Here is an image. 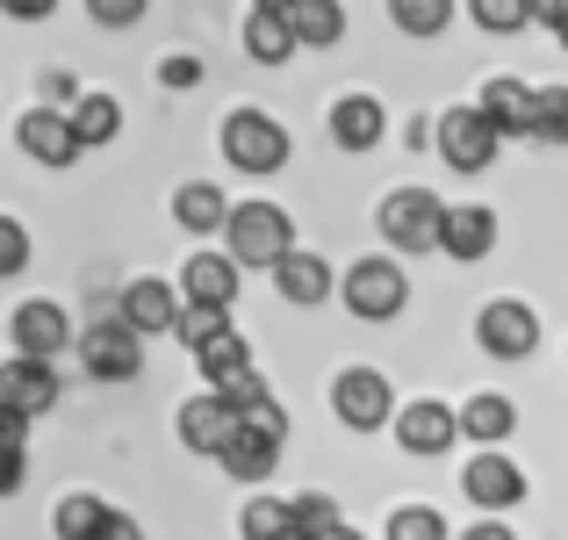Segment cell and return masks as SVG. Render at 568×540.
Here are the masks:
<instances>
[{"label": "cell", "instance_id": "obj_8", "mask_svg": "<svg viewBox=\"0 0 568 540\" xmlns=\"http://www.w3.org/2000/svg\"><path fill=\"white\" fill-rule=\"evenodd\" d=\"M475 339H483V353H497V360H526L540 347V318H532L518 296H497V303H483V318H475Z\"/></svg>", "mask_w": 568, "mask_h": 540}, {"label": "cell", "instance_id": "obj_1", "mask_svg": "<svg viewBox=\"0 0 568 540\" xmlns=\"http://www.w3.org/2000/svg\"><path fill=\"white\" fill-rule=\"evenodd\" d=\"M223 238H231L237 267H281L295 252V217L274 209V202H237L231 223H223Z\"/></svg>", "mask_w": 568, "mask_h": 540}, {"label": "cell", "instance_id": "obj_34", "mask_svg": "<svg viewBox=\"0 0 568 540\" xmlns=\"http://www.w3.org/2000/svg\"><path fill=\"white\" fill-rule=\"evenodd\" d=\"M468 14H475V29H489V37H511V29L532 22L526 0H468Z\"/></svg>", "mask_w": 568, "mask_h": 540}, {"label": "cell", "instance_id": "obj_27", "mask_svg": "<svg viewBox=\"0 0 568 540\" xmlns=\"http://www.w3.org/2000/svg\"><path fill=\"white\" fill-rule=\"evenodd\" d=\"M101 527H109V504H101L94 490H72V498H58V512H51V533H58V540H94Z\"/></svg>", "mask_w": 568, "mask_h": 540}, {"label": "cell", "instance_id": "obj_43", "mask_svg": "<svg viewBox=\"0 0 568 540\" xmlns=\"http://www.w3.org/2000/svg\"><path fill=\"white\" fill-rule=\"evenodd\" d=\"M94 540H144V527H138V519H123V512H109V527H101Z\"/></svg>", "mask_w": 568, "mask_h": 540}, {"label": "cell", "instance_id": "obj_22", "mask_svg": "<svg viewBox=\"0 0 568 540\" xmlns=\"http://www.w3.org/2000/svg\"><path fill=\"white\" fill-rule=\"evenodd\" d=\"M223 469L237 476V483H266V476H274V461H281V447L266 440V432H252V426H237L231 440H223Z\"/></svg>", "mask_w": 568, "mask_h": 540}, {"label": "cell", "instance_id": "obj_30", "mask_svg": "<svg viewBox=\"0 0 568 540\" xmlns=\"http://www.w3.org/2000/svg\"><path fill=\"white\" fill-rule=\"evenodd\" d=\"M388 22H396L403 37H439V29L454 22V0H388Z\"/></svg>", "mask_w": 568, "mask_h": 540}, {"label": "cell", "instance_id": "obj_41", "mask_svg": "<svg viewBox=\"0 0 568 540\" xmlns=\"http://www.w3.org/2000/svg\"><path fill=\"white\" fill-rule=\"evenodd\" d=\"M526 14H532V22H547L555 37L568 29V0H526Z\"/></svg>", "mask_w": 568, "mask_h": 540}, {"label": "cell", "instance_id": "obj_48", "mask_svg": "<svg viewBox=\"0 0 568 540\" xmlns=\"http://www.w3.org/2000/svg\"><path fill=\"white\" fill-rule=\"evenodd\" d=\"M288 540H303V533H288Z\"/></svg>", "mask_w": 568, "mask_h": 540}, {"label": "cell", "instance_id": "obj_31", "mask_svg": "<svg viewBox=\"0 0 568 540\" xmlns=\"http://www.w3.org/2000/svg\"><path fill=\"white\" fill-rule=\"evenodd\" d=\"M532 138L568 144V87H532Z\"/></svg>", "mask_w": 568, "mask_h": 540}, {"label": "cell", "instance_id": "obj_26", "mask_svg": "<svg viewBox=\"0 0 568 540\" xmlns=\"http://www.w3.org/2000/svg\"><path fill=\"white\" fill-rule=\"evenodd\" d=\"M65 123H72V138H80V152H87V144H109L115 130H123V109H115L109 94H80L65 109Z\"/></svg>", "mask_w": 568, "mask_h": 540}, {"label": "cell", "instance_id": "obj_47", "mask_svg": "<svg viewBox=\"0 0 568 540\" xmlns=\"http://www.w3.org/2000/svg\"><path fill=\"white\" fill-rule=\"evenodd\" d=\"M561 51H568V29H561Z\"/></svg>", "mask_w": 568, "mask_h": 540}, {"label": "cell", "instance_id": "obj_32", "mask_svg": "<svg viewBox=\"0 0 568 540\" xmlns=\"http://www.w3.org/2000/svg\"><path fill=\"white\" fill-rule=\"evenodd\" d=\"M231 332V310H202V303H181V324H173V339H181L187 353H202L209 339Z\"/></svg>", "mask_w": 568, "mask_h": 540}, {"label": "cell", "instance_id": "obj_35", "mask_svg": "<svg viewBox=\"0 0 568 540\" xmlns=\"http://www.w3.org/2000/svg\"><path fill=\"white\" fill-rule=\"evenodd\" d=\"M288 504H295V533H303V540H317V533L338 527V504L324 498V490H310V498H288Z\"/></svg>", "mask_w": 568, "mask_h": 540}, {"label": "cell", "instance_id": "obj_29", "mask_svg": "<svg viewBox=\"0 0 568 540\" xmlns=\"http://www.w3.org/2000/svg\"><path fill=\"white\" fill-rule=\"evenodd\" d=\"M237 533L245 540H288L295 533V504L288 498H252L245 512H237Z\"/></svg>", "mask_w": 568, "mask_h": 540}, {"label": "cell", "instance_id": "obj_45", "mask_svg": "<svg viewBox=\"0 0 568 540\" xmlns=\"http://www.w3.org/2000/svg\"><path fill=\"white\" fill-rule=\"evenodd\" d=\"M317 540H367V533H361V527H346V519H338V527H332V533H317Z\"/></svg>", "mask_w": 568, "mask_h": 540}, {"label": "cell", "instance_id": "obj_20", "mask_svg": "<svg viewBox=\"0 0 568 540\" xmlns=\"http://www.w3.org/2000/svg\"><path fill=\"white\" fill-rule=\"evenodd\" d=\"M454 418H460V432H468L475 447H504V440L518 432V403H511V397H497V389H483V397H468V403H460Z\"/></svg>", "mask_w": 568, "mask_h": 540}, {"label": "cell", "instance_id": "obj_11", "mask_svg": "<svg viewBox=\"0 0 568 540\" xmlns=\"http://www.w3.org/2000/svg\"><path fill=\"white\" fill-rule=\"evenodd\" d=\"M8 339H14V353H22V360H58L80 332H72L65 303H43V296H37V303H22L8 318Z\"/></svg>", "mask_w": 568, "mask_h": 540}, {"label": "cell", "instance_id": "obj_25", "mask_svg": "<svg viewBox=\"0 0 568 540\" xmlns=\"http://www.w3.org/2000/svg\"><path fill=\"white\" fill-rule=\"evenodd\" d=\"M245 51L260 58V66H288V58H295L288 14H260V8H252V14H245Z\"/></svg>", "mask_w": 568, "mask_h": 540}, {"label": "cell", "instance_id": "obj_2", "mask_svg": "<svg viewBox=\"0 0 568 540\" xmlns=\"http://www.w3.org/2000/svg\"><path fill=\"white\" fill-rule=\"evenodd\" d=\"M223 159L237 173H281L288 167V130L266 109H231L223 116Z\"/></svg>", "mask_w": 568, "mask_h": 540}, {"label": "cell", "instance_id": "obj_21", "mask_svg": "<svg viewBox=\"0 0 568 540\" xmlns=\"http://www.w3.org/2000/svg\"><path fill=\"white\" fill-rule=\"evenodd\" d=\"M274 281H281V296H288V303H295V310H310V303H324V296H332V289H338V281H332V267H324V260H317V252H288V260H281V267H274Z\"/></svg>", "mask_w": 568, "mask_h": 540}, {"label": "cell", "instance_id": "obj_19", "mask_svg": "<svg viewBox=\"0 0 568 540\" xmlns=\"http://www.w3.org/2000/svg\"><path fill=\"white\" fill-rule=\"evenodd\" d=\"M237 432V418H231V403L209 389V397H194L181 403V447H194V454H223V440Z\"/></svg>", "mask_w": 568, "mask_h": 540}, {"label": "cell", "instance_id": "obj_3", "mask_svg": "<svg viewBox=\"0 0 568 540\" xmlns=\"http://www.w3.org/2000/svg\"><path fill=\"white\" fill-rule=\"evenodd\" d=\"M439 223H446V202L432 188H396L382 194V238L396 252H439Z\"/></svg>", "mask_w": 568, "mask_h": 540}, {"label": "cell", "instance_id": "obj_7", "mask_svg": "<svg viewBox=\"0 0 568 540\" xmlns=\"http://www.w3.org/2000/svg\"><path fill=\"white\" fill-rule=\"evenodd\" d=\"M72 347H80V368L94 374V382H130V374L144 368V339L130 332L123 318H109V324H94V332H80Z\"/></svg>", "mask_w": 568, "mask_h": 540}, {"label": "cell", "instance_id": "obj_40", "mask_svg": "<svg viewBox=\"0 0 568 540\" xmlns=\"http://www.w3.org/2000/svg\"><path fill=\"white\" fill-rule=\"evenodd\" d=\"M159 80H166V87H194V80H202V58H166Z\"/></svg>", "mask_w": 568, "mask_h": 540}, {"label": "cell", "instance_id": "obj_5", "mask_svg": "<svg viewBox=\"0 0 568 540\" xmlns=\"http://www.w3.org/2000/svg\"><path fill=\"white\" fill-rule=\"evenodd\" d=\"M332 411H338V426H353V432H382L388 418H396V389H388L382 368H346L332 382Z\"/></svg>", "mask_w": 568, "mask_h": 540}, {"label": "cell", "instance_id": "obj_33", "mask_svg": "<svg viewBox=\"0 0 568 540\" xmlns=\"http://www.w3.org/2000/svg\"><path fill=\"white\" fill-rule=\"evenodd\" d=\"M388 540H454V533H446V519L432 504H396L388 512Z\"/></svg>", "mask_w": 568, "mask_h": 540}, {"label": "cell", "instance_id": "obj_4", "mask_svg": "<svg viewBox=\"0 0 568 540\" xmlns=\"http://www.w3.org/2000/svg\"><path fill=\"white\" fill-rule=\"evenodd\" d=\"M338 296H346V310H353V318L388 324L403 303H410V274H403L396 260H353V274L338 281Z\"/></svg>", "mask_w": 568, "mask_h": 540}, {"label": "cell", "instance_id": "obj_28", "mask_svg": "<svg viewBox=\"0 0 568 540\" xmlns=\"http://www.w3.org/2000/svg\"><path fill=\"white\" fill-rule=\"evenodd\" d=\"M202 374H209V389H223V382H237V374H252V347H245V332H223V339H209L202 353Z\"/></svg>", "mask_w": 568, "mask_h": 540}, {"label": "cell", "instance_id": "obj_23", "mask_svg": "<svg viewBox=\"0 0 568 540\" xmlns=\"http://www.w3.org/2000/svg\"><path fill=\"white\" fill-rule=\"evenodd\" d=\"M288 29H295V51H324V43H338L346 37V8H338V0H295L288 8Z\"/></svg>", "mask_w": 568, "mask_h": 540}, {"label": "cell", "instance_id": "obj_15", "mask_svg": "<svg viewBox=\"0 0 568 540\" xmlns=\"http://www.w3.org/2000/svg\"><path fill=\"white\" fill-rule=\"evenodd\" d=\"M181 296L202 303V310H231L237 303V260L231 252H194L181 267Z\"/></svg>", "mask_w": 568, "mask_h": 540}, {"label": "cell", "instance_id": "obj_10", "mask_svg": "<svg viewBox=\"0 0 568 540\" xmlns=\"http://www.w3.org/2000/svg\"><path fill=\"white\" fill-rule=\"evenodd\" d=\"M460 490H468V504H483V512H511V504H526V469H518L511 454H497V447H483V454L460 469Z\"/></svg>", "mask_w": 568, "mask_h": 540}, {"label": "cell", "instance_id": "obj_6", "mask_svg": "<svg viewBox=\"0 0 568 540\" xmlns=\"http://www.w3.org/2000/svg\"><path fill=\"white\" fill-rule=\"evenodd\" d=\"M497 130H489V116L475 109V101H460V109H446L439 116V159L454 173H483V167H497Z\"/></svg>", "mask_w": 568, "mask_h": 540}, {"label": "cell", "instance_id": "obj_17", "mask_svg": "<svg viewBox=\"0 0 568 540\" xmlns=\"http://www.w3.org/2000/svg\"><path fill=\"white\" fill-rule=\"evenodd\" d=\"M489 246H497V209H483V202L446 209V223H439V252L446 260H483Z\"/></svg>", "mask_w": 568, "mask_h": 540}, {"label": "cell", "instance_id": "obj_42", "mask_svg": "<svg viewBox=\"0 0 568 540\" xmlns=\"http://www.w3.org/2000/svg\"><path fill=\"white\" fill-rule=\"evenodd\" d=\"M58 0H0V14H14V22H43Z\"/></svg>", "mask_w": 568, "mask_h": 540}, {"label": "cell", "instance_id": "obj_13", "mask_svg": "<svg viewBox=\"0 0 568 540\" xmlns=\"http://www.w3.org/2000/svg\"><path fill=\"white\" fill-rule=\"evenodd\" d=\"M123 324H130L138 339L173 332V324H181V289H173V281H159V274L130 281V289H123Z\"/></svg>", "mask_w": 568, "mask_h": 540}, {"label": "cell", "instance_id": "obj_38", "mask_svg": "<svg viewBox=\"0 0 568 540\" xmlns=\"http://www.w3.org/2000/svg\"><path fill=\"white\" fill-rule=\"evenodd\" d=\"M87 14H94L101 29H130L144 14V0H87Z\"/></svg>", "mask_w": 568, "mask_h": 540}, {"label": "cell", "instance_id": "obj_16", "mask_svg": "<svg viewBox=\"0 0 568 540\" xmlns=\"http://www.w3.org/2000/svg\"><path fill=\"white\" fill-rule=\"evenodd\" d=\"M382 130H388V116H382L375 94H338L332 101V144L338 152H375Z\"/></svg>", "mask_w": 568, "mask_h": 540}, {"label": "cell", "instance_id": "obj_46", "mask_svg": "<svg viewBox=\"0 0 568 540\" xmlns=\"http://www.w3.org/2000/svg\"><path fill=\"white\" fill-rule=\"evenodd\" d=\"M252 8H260V14H288L295 0H252Z\"/></svg>", "mask_w": 568, "mask_h": 540}, {"label": "cell", "instance_id": "obj_36", "mask_svg": "<svg viewBox=\"0 0 568 540\" xmlns=\"http://www.w3.org/2000/svg\"><path fill=\"white\" fill-rule=\"evenodd\" d=\"M22 267H29V231H22V217H0V281L22 274Z\"/></svg>", "mask_w": 568, "mask_h": 540}, {"label": "cell", "instance_id": "obj_37", "mask_svg": "<svg viewBox=\"0 0 568 540\" xmlns=\"http://www.w3.org/2000/svg\"><path fill=\"white\" fill-rule=\"evenodd\" d=\"M216 397H223V403H231V418H245V411H252V403H266V382H260V374H237V382H223V389H216Z\"/></svg>", "mask_w": 568, "mask_h": 540}, {"label": "cell", "instance_id": "obj_12", "mask_svg": "<svg viewBox=\"0 0 568 540\" xmlns=\"http://www.w3.org/2000/svg\"><path fill=\"white\" fill-rule=\"evenodd\" d=\"M58 389H65V382H58L51 360H22V353H14L8 368H0V403H8L14 418H43L58 403Z\"/></svg>", "mask_w": 568, "mask_h": 540}, {"label": "cell", "instance_id": "obj_24", "mask_svg": "<svg viewBox=\"0 0 568 540\" xmlns=\"http://www.w3.org/2000/svg\"><path fill=\"white\" fill-rule=\"evenodd\" d=\"M173 217H181V231H223V223H231V202H223L216 180H187V188L173 194Z\"/></svg>", "mask_w": 568, "mask_h": 540}, {"label": "cell", "instance_id": "obj_9", "mask_svg": "<svg viewBox=\"0 0 568 540\" xmlns=\"http://www.w3.org/2000/svg\"><path fill=\"white\" fill-rule=\"evenodd\" d=\"M388 426H396V447L403 454H446V447L460 440V418H454V403H439V397H417V403H403L396 418H388Z\"/></svg>", "mask_w": 568, "mask_h": 540}, {"label": "cell", "instance_id": "obj_14", "mask_svg": "<svg viewBox=\"0 0 568 540\" xmlns=\"http://www.w3.org/2000/svg\"><path fill=\"white\" fill-rule=\"evenodd\" d=\"M14 144H22L37 167H72V159H80V138H72L65 109H29L22 123H14Z\"/></svg>", "mask_w": 568, "mask_h": 540}, {"label": "cell", "instance_id": "obj_18", "mask_svg": "<svg viewBox=\"0 0 568 540\" xmlns=\"http://www.w3.org/2000/svg\"><path fill=\"white\" fill-rule=\"evenodd\" d=\"M475 109L489 116V130H497V138H532V87L511 80V72H497V80L483 87V101H475Z\"/></svg>", "mask_w": 568, "mask_h": 540}, {"label": "cell", "instance_id": "obj_39", "mask_svg": "<svg viewBox=\"0 0 568 540\" xmlns=\"http://www.w3.org/2000/svg\"><path fill=\"white\" fill-rule=\"evenodd\" d=\"M22 476H29V454H22V447H0V498H14Z\"/></svg>", "mask_w": 568, "mask_h": 540}, {"label": "cell", "instance_id": "obj_44", "mask_svg": "<svg viewBox=\"0 0 568 540\" xmlns=\"http://www.w3.org/2000/svg\"><path fill=\"white\" fill-rule=\"evenodd\" d=\"M460 540H518V533L504 527V519H483V527H468V533H460Z\"/></svg>", "mask_w": 568, "mask_h": 540}]
</instances>
